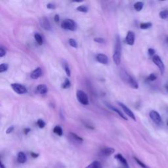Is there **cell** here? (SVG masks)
<instances>
[{
    "instance_id": "9c48e42d",
    "label": "cell",
    "mask_w": 168,
    "mask_h": 168,
    "mask_svg": "<svg viewBox=\"0 0 168 168\" xmlns=\"http://www.w3.org/2000/svg\"><path fill=\"white\" fill-rule=\"evenodd\" d=\"M40 25L41 28H43L45 30H50L51 28V26L48 18L45 17H43L40 18Z\"/></svg>"
},
{
    "instance_id": "7a4b0ae2",
    "label": "cell",
    "mask_w": 168,
    "mask_h": 168,
    "mask_svg": "<svg viewBox=\"0 0 168 168\" xmlns=\"http://www.w3.org/2000/svg\"><path fill=\"white\" fill-rule=\"evenodd\" d=\"M121 74H122V80L130 85L131 87L134 89L139 88V85L137 84V82L131 76L129 75L127 72L123 71Z\"/></svg>"
},
{
    "instance_id": "484cf974",
    "label": "cell",
    "mask_w": 168,
    "mask_h": 168,
    "mask_svg": "<svg viewBox=\"0 0 168 168\" xmlns=\"http://www.w3.org/2000/svg\"><path fill=\"white\" fill-rule=\"evenodd\" d=\"M160 17L162 19H166L168 18V10L162 11L159 14Z\"/></svg>"
},
{
    "instance_id": "d6a6232c",
    "label": "cell",
    "mask_w": 168,
    "mask_h": 168,
    "mask_svg": "<svg viewBox=\"0 0 168 168\" xmlns=\"http://www.w3.org/2000/svg\"><path fill=\"white\" fill-rule=\"evenodd\" d=\"M156 79H157V77H156V76L154 74H150L149 76L148 77V80L151 81H155Z\"/></svg>"
},
{
    "instance_id": "b9f144b4",
    "label": "cell",
    "mask_w": 168,
    "mask_h": 168,
    "mask_svg": "<svg viewBox=\"0 0 168 168\" xmlns=\"http://www.w3.org/2000/svg\"><path fill=\"white\" fill-rule=\"evenodd\" d=\"M166 89H167V90L168 91V85H167V86H166Z\"/></svg>"
},
{
    "instance_id": "f1b7e54d",
    "label": "cell",
    "mask_w": 168,
    "mask_h": 168,
    "mask_svg": "<svg viewBox=\"0 0 168 168\" xmlns=\"http://www.w3.org/2000/svg\"><path fill=\"white\" fill-rule=\"evenodd\" d=\"M77 11H80V12H83V13H87L88 11V9L86 6L85 5H81L80 7H77Z\"/></svg>"
},
{
    "instance_id": "7c38bea8",
    "label": "cell",
    "mask_w": 168,
    "mask_h": 168,
    "mask_svg": "<svg viewBox=\"0 0 168 168\" xmlns=\"http://www.w3.org/2000/svg\"><path fill=\"white\" fill-rule=\"evenodd\" d=\"M105 104H106V106L109 108V109H110L111 110H112V111H114V112H116L117 114H118L121 118H122L124 120H127V118H126V116H124V114H123V113L121 112L120 110H118V108H115V107H114L113 106H112L111 104H108V103H105Z\"/></svg>"
},
{
    "instance_id": "7bdbcfd3",
    "label": "cell",
    "mask_w": 168,
    "mask_h": 168,
    "mask_svg": "<svg viewBox=\"0 0 168 168\" xmlns=\"http://www.w3.org/2000/svg\"><path fill=\"white\" fill-rule=\"evenodd\" d=\"M167 126H168V121L167 122Z\"/></svg>"
},
{
    "instance_id": "4316f807",
    "label": "cell",
    "mask_w": 168,
    "mask_h": 168,
    "mask_svg": "<svg viewBox=\"0 0 168 168\" xmlns=\"http://www.w3.org/2000/svg\"><path fill=\"white\" fill-rule=\"evenodd\" d=\"M70 85H71V83H70V80L67 79V78H66L64 81L63 82V84H62V87L63 89H67L70 87Z\"/></svg>"
},
{
    "instance_id": "8fae6325",
    "label": "cell",
    "mask_w": 168,
    "mask_h": 168,
    "mask_svg": "<svg viewBox=\"0 0 168 168\" xmlns=\"http://www.w3.org/2000/svg\"><path fill=\"white\" fill-rule=\"evenodd\" d=\"M115 150L114 148H110V147H107V148H104L103 149L101 150L100 151V154L103 156H110L112 154H113L114 153Z\"/></svg>"
},
{
    "instance_id": "ba28073f",
    "label": "cell",
    "mask_w": 168,
    "mask_h": 168,
    "mask_svg": "<svg viewBox=\"0 0 168 168\" xmlns=\"http://www.w3.org/2000/svg\"><path fill=\"white\" fill-rule=\"evenodd\" d=\"M118 104H120V106L122 107V108L123 109V110L124 111V112L126 113V114L129 116V117H130V118L132 119V120H133L134 121H136V118H135V116L134 114V113L133 112L130 108H129L126 105H125L124 104H123L122 103H120L118 102Z\"/></svg>"
},
{
    "instance_id": "9a60e30c",
    "label": "cell",
    "mask_w": 168,
    "mask_h": 168,
    "mask_svg": "<svg viewBox=\"0 0 168 168\" xmlns=\"http://www.w3.org/2000/svg\"><path fill=\"white\" fill-rule=\"evenodd\" d=\"M97 61L103 64H106L108 62V58L104 54H99L97 56Z\"/></svg>"
},
{
    "instance_id": "603a6c76",
    "label": "cell",
    "mask_w": 168,
    "mask_h": 168,
    "mask_svg": "<svg viewBox=\"0 0 168 168\" xmlns=\"http://www.w3.org/2000/svg\"><path fill=\"white\" fill-rule=\"evenodd\" d=\"M53 132L54 133L58 135V136H62V134H63V131H62V128L60 126H55L53 129Z\"/></svg>"
},
{
    "instance_id": "ab89813d",
    "label": "cell",
    "mask_w": 168,
    "mask_h": 168,
    "mask_svg": "<svg viewBox=\"0 0 168 168\" xmlns=\"http://www.w3.org/2000/svg\"><path fill=\"white\" fill-rule=\"evenodd\" d=\"M30 131H31V130H30V128H26V129H25V130H24V131H25V134L27 135Z\"/></svg>"
},
{
    "instance_id": "5b68a950",
    "label": "cell",
    "mask_w": 168,
    "mask_h": 168,
    "mask_svg": "<svg viewBox=\"0 0 168 168\" xmlns=\"http://www.w3.org/2000/svg\"><path fill=\"white\" fill-rule=\"evenodd\" d=\"M152 61H153L154 63L158 66L161 74H163L164 71H165V66H164L163 62L162 61L161 58L158 55H154L152 57Z\"/></svg>"
},
{
    "instance_id": "277c9868",
    "label": "cell",
    "mask_w": 168,
    "mask_h": 168,
    "mask_svg": "<svg viewBox=\"0 0 168 168\" xmlns=\"http://www.w3.org/2000/svg\"><path fill=\"white\" fill-rule=\"evenodd\" d=\"M77 99L78 101L83 105H88L89 104V99L87 95L84 91L78 90L76 93Z\"/></svg>"
},
{
    "instance_id": "7402d4cb",
    "label": "cell",
    "mask_w": 168,
    "mask_h": 168,
    "mask_svg": "<svg viewBox=\"0 0 168 168\" xmlns=\"http://www.w3.org/2000/svg\"><path fill=\"white\" fill-rule=\"evenodd\" d=\"M143 6H144V3L143 2H138L134 4V9L137 11H140L143 9Z\"/></svg>"
},
{
    "instance_id": "6da1fadb",
    "label": "cell",
    "mask_w": 168,
    "mask_h": 168,
    "mask_svg": "<svg viewBox=\"0 0 168 168\" xmlns=\"http://www.w3.org/2000/svg\"><path fill=\"white\" fill-rule=\"evenodd\" d=\"M121 51H122V48H121L120 40L118 36L116 40L115 50L114 54H113V61L116 65H120L121 62Z\"/></svg>"
},
{
    "instance_id": "60d3db41",
    "label": "cell",
    "mask_w": 168,
    "mask_h": 168,
    "mask_svg": "<svg viewBox=\"0 0 168 168\" xmlns=\"http://www.w3.org/2000/svg\"><path fill=\"white\" fill-rule=\"evenodd\" d=\"M0 168H6L5 166L2 162L0 163Z\"/></svg>"
},
{
    "instance_id": "1f68e13d",
    "label": "cell",
    "mask_w": 168,
    "mask_h": 168,
    "mask_svg": "<svg viewBox=\"0 0 168 168\" xmlns=\"http://www.w3.org/2000/svg\"><path fill=\"white\" fill-rule=\"evenodd\" d=\"M6 54V51L4 49L3 47L1 46L0 47V57H3Z\"/></svg>"
},
{
    "instance_id": "836d02e7",
    "label": "cell",
    "mask_w": 168,
    "mask_h": 168,
    "mask_svg": "<svg viewBox=\"0 0 168 168\" xmlns=\"http://www.w3.org/2000/svg\"><path fill=\"white\" fill-rule=\"evenodd\" d=\"M94 40L95 42L97 43H99V44H103V43L104 42V40L103 38H94Z\"/></svg>"
},
{
    "instance_id": "f546056e",
    "label": "cell",
    "mask_w": 168,
    "mask_h": 168,
    "mask_svg": "<svg viewBox=\"0 0 168 168\" xmlns=\"http://www.w3.org/2000/svg\"><path fill=\"white\" fill-rule=\"evenodd\" d=\"M69 44L70 45V46H72V48H77V42L75 40H74V39H70L69 40Z\"/></svg>"
},
{
    "instance_id": "d6986e66",
    "label": "cell",
    "mask_w": 168,
    "mask_h": 168,
    "mask_svg": "<svg viewBox=\"0 0 168 168\" xmlns=\"http://www.w3.org/2000/svg\"><path fill=\"white\" fill-rule=\"evenodd\" d=\"M85 168H103V165L99 161H94L88 165Z\"/></svg>"
},
{
    "instance_id": "d590c367",
    "label": "cell",
    "mask_w": 168,
    "mask_h": 168,
    "mask_svg": "<svg viewBox=\"0 0 168 168\" xmlns=\"http://www.w3.org/2000/svg\"><path fill=\"white\" fill-rule=\"evenodd\" d=\"M148 54H149V55H150V56L154 55V54H155V53H156L155 50H154V49H152V48L148 49Z\"/></svg>"
},
{
    "instance_id": "8992f818",
    "label": "cell",
    "mask_w": 168,
    "mask_h": 168,
    "mask_svg": "<svg viewBox=\"0 0 168 168\" xmlns=\"http://www.w3.org/2000/svg\"><path fill=\"white\" fill-rule=\"evenodd\" d=\"M11 87L13 89L15 92H16L18 94H25L27 92L26 88L23 86L22 85L19 84H11Z\"/></svg>"
},
{
    "instance_id": "4fadbf2b",
    "label": "cell",
    "mask_w": 168,
    "mask_h": 168,
    "mask_svg": "<svg viewBox=\"0 0 168 168\" xmlns=\"http://www.w3.org/2000/svg\"><path fill=\"white\" fill-rule=\"evenodd\" d=\"M41 74H42V70L41 68L38 67L35 69L34 71L31 73L30 77L33 80H37L41 76Z\"/></svg>"
},
{
    "instance_id": "30bf717a",
    "label": "cell",
    "mask_w": 168,
    "mask_h": 168,
    "mask_svg": "<svg viewBox=\"0 0 168 168\" xmlns=\"http://www.w3.org/2000/svg\"><path fill=\"white\" fill-rule=\"evenodd\" d=\"M126 43L129 45H133L135 43V34L132 31H129L126 38Z\"/></svg>"
},
{
    "instance_id": "2e32d148",
    "label": "cell",
    "mask_w": 168,
    "mask_h": 168,
    "mask_svg": "<svg viewBox=\"0 0 168 168\" xmlns=\"http://www.w3.org/2000/svg\"><path fill=\"white\" fill-rule=\"evenodd\" d=\"M114 158L116 159V160H118V161L122 164V165L125 167H126L127 168L129 167L128 166V163H127V160L125 158L124 156L121 154H117L116 155H115L114 156Z\"/></svg>"
},
{
    "instance_id": "e0dca14e",
    "label": "cell",
    "mask_w": 168,
    "mask_h": 168,
    "mask_svg": "<svg viewBox=\"0 0 168 168\" xmlns=\"http://www.w3.org/2000/svg\"><path fill=\"white\" fill-rule=\"evenodd\" d=\"M17 162L20 163H25L26 162V156L23 152H19L17 154Z\"/></svg>"
},
{
    "instance_id": "8d00e7d4",
    "label": "cell",
    "mask_w": 168,
    "mask_h": 168,
    "mask_svg": "<svg viewBox=\"0 0 168 168\" xmlns=\"http://www.w3.org/2000/svg\"><path fill=\"white\" fill-rule=\"evenodd\" d=\"M47 7H48V8L49 9H55L56 7L54 4H53V3H49V4L47 5Z\"/></svg>"
},
{
    "instance_id": "74e56055",
    "label": "cell",
    "mask_w": 168,
    "mask_h": 168,
    "mask_svg": "<svg viewBox=\"0 0 168 168\" xmlns=\"http://www.w3.org/2000/svg\"><path fill=\"white\" fill-rule=\"evenodd\" d=\"M54 20L55 21V22H58L60 20V18H59V15H55V16H54Z\"/></svg>"
},
{
    "instance_id": "3957f363",
    "label": "cell",
    "mask_w": 168,
    "mask_h": 168,
    "mask_svg": "<svg viewBox=\"0 0 168 168\" xmlns=\"http://www.w3.org/2000/svg\"><path fill=\"white\" fill-rule=\"evenodd\" d=\"M62 28L71 31H75L77 28L76 23L72 19H66L61 24Z\"/></svg>"
},
{
    "instance_id": "ac0fdd59",
    "label": "cell",
    "mask_w": 168,
    "mask_h": 168,
    "mask_svg": "<svg viewBox=\"0 0 168 168\" xmlns=\"http://www.w3.org/2000/svg\"><path fill=\"white\" fill-rule=\"evenodd\" d=\"M70 137L72 140L77 143H81L83 142V139L80 137V136L77 135L76 133H70Z\"/></svg>"
},
{
    "instance_id": "44dd1931",
    "label": "cell",
    "mask_w": 168,
    "mask_h": 168,
    "mask_svg": "<svg viewBox=\"0 0 168 168\" xmlns=\"http://www.w3.org/2000/svg\"><path fill=\"white\" fill-rule=\"evenodd\" d=\"M34 38H35V40H36V41L38 43V45H43V44H44V41H43L42 36H41L40 34H38V33L35 34Z\"/></svg>"
},
{
    "instance_id": "52a82bcc",
    "label": "cell",
    "mask_w": 168,
    "mask_h": 168,
    "mask_svg": "<svg viewBox=\"0 0 168 168\" xmlns=\"http://www.w3.org/2000/svg\"><path fill=\"white\" fill-rule=\"evenodd\" d=\"M149 116L150 117V118L152 120V121H153V122H155L156 124H160V123H162V118L158 112H156L155 110H151L149 114Z\"/></svg>"
},
{
    "instance_id": "cb8c5ba5",
    "label": "cell",
    "mask_w": 168,
    "mask_h": 168,
    "mask_svg": "<svg viewBox=\"0 0 168 168\" xmlns=\"http://www.w3.org/2000/svg\"><path fill=\"white\" fill-rule=\"evenodd\" d=\"M152 24L151 22H145V23H141L140 25V28L143 30H146L151 28Z\"/></svg>"
},
{
    "instance_id": "e575fe53",
    "label": "cell",
    "mask_w": 168,
    "mask_h": 168,
    "mask_svg": "<svg viewBox=\"0 0 168 168\" xmlns=\"http://www.w3.org/2000/svg\"><path fill=\"white\" fill-rule=\"evenodd\" d=\"M14 130V126H10L9 127H8V129L6 130V133L7 134H9L11 133H12Z\"/></svg>"
},
{
    "instance_id": "83f0119b",
    "label": "cell",
    "mask_w": 168,
    "mask_h": 168,
    "mask_svg": "<svg viewBox=\"0 0 168 168\" xmlns=\"http://www.w3.org/2000/svg\"><path fill=\"white\" fill-rule=\"evenodd\" d=\"M9 68V65L6 64V63H4V64H2L1 65H0V72H5L7 71V70H8Z\"/></svg>"
},
{
    "instance_id": "4dcf8cb0",
    "label": "cell",
    "mask_w": 168,
    "mask_h": 168,
    "mask_svg": "<svg viewBox=\"0 0 168 168\" xmlns=\"http://www.w3.org/2000/svg\"><path fill=\"white\" fill-rule=\"evenodd\" d=\"M37 124H38V127H40V128H41V129L44 128V127L45 126V122H44V120H41V119H40V120H38Z\"/></svg>"
},
{
    "instance_id": "d4e9b609",
    "label": "cell",
    "mask_w": 168,
    "mask_h": 168,
    "mask_svg": "<svg viewBox=\"0 0 168 168\" xmlns=\"http://www.w3.org/2000/svg\"><path fill=\"white\" fill-rule=\"evenodd\" d=\"M134 160H135V162L138 163V165L141 168H150L148 166H147L146 164H144L143 162L140 161V160L139 159H138L137 158L134 157Z\"/></svg>"
},
{
    "instance_id": "ffe728a7",
    "label": "cell",
    "mask_w": 168,
    "mask_h": 168,
    "mask_svg": "<svg viewBox=\"0 0 168 168\" xmlns=\"http://www.w3.org/2000/svg\"><path fill=\"white\" fill-rule=\"evenodd\" d=\"M62 66H63V68L65 70V72L66 74V75H67L68 77H70V76H71V72H70V67H69V65L65 61H63V62H62Z\"/></svg>"
},
{
    "instance_id": "5bb4252c",
    "label": "cell",
    "mask_w": 168,
    "mask_h": 168,
    "mask_svg": "<svg viewBox=\"0 0 168 168\" xmlns=\"http://www.w3.org/2000/svg\"><path fill=\"white\" fill-rule=\"evenodd\" d=\"M48 87H47L45 85H44V84L39 85L36 89V92L37 93H38V94H40V95L45 94V93L48 92Z\"/></svg>"
},
{
    "instance_id": "f35d334b",
    "label": "cell",
    "mask_w": 168,
    "mask_h": 168,
    "mask_svg": "<svg viewBox=\"0 0 168 168\" xmlns=\"http://www.w3.org/2000/svg\"><path fill=\"white\" fill-rule=\"evenodd\" d=\"M31 156H32L33 158H38V156H39V154L35 153V152H32V153H31Z\"/></svg>"
}]
</instances>
